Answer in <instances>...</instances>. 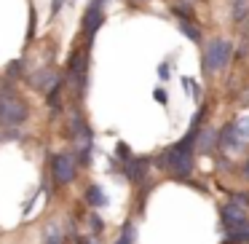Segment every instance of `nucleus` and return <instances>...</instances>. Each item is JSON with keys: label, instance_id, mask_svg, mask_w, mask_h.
<instances>
[{"label": "nucleus", "instance_id": "1", "mask_svg": "<svg viewBox=\"0 0 249 244\" xmlns=\"http://www.w3.org/2000/svg\"><path fill=\"white\" fill-rule=\"evenodd\" d=\"M196 134H198V121L193 124V129L188 131V137L182 142H177V145H172L166 150V164L177 177H188L193 172V140H196Z\"/></svg>", "mask_w": 249, "mask_h": 244}, {"label": "nucleus", "instance_id": "2", "mask_svg": "<svg viewBox=\"0 0 249 244\" xmlns=\"http://www.w3.org/2000/svg\"><path fill=\"white\" fill-rule=\"evenodd\" d=\"M231 51H233V46L228 43V40H220V38L212 40L204 51V70L209 73V75L225 70L228 62H231Z\"/></svg>", "mask_w": 249, "mask_h": 244}, {"label": "nucleus", "instance_id": "3", "mask_svg": "<svg viewBox=\"0 0 249 244\" xmlns=\"http://www.w3.org/2000/svg\"><path fill=\"white\" fill-rule=\"evenodd\" d=\"M27 118V105L17 97H3L0 99V124L3 126H19Z\"/></svg>", "mask_w": 249, "mask_h": 244}, {"label": "nucleus", "instance_id": "4", "mask_svg": "<svg viewBox=\"0 0 249 244\" xmlns=\"http://www.w3.org/2000/svg\"><path fill=\"white\" fill-rule=\"evenodd\" d=\"M51 172H54V180L59 185H67L75 180V158L70 153H56L54 161H51Z\"/></svg>", "mask_w": 249, "mask_h": 244}, {"label": "nucleus", "instance_id": "5", "mask_svg": "<svg viewBox=\"0 0 249 244\" xmlns=\"http://www.w3.org/2000/svg\"><path fill=\"white\" fill-rule=\"evenodd\" d=\"M220 215H222V225H225V231H233V228H241V225H247V223H249L247 209H244L238 201H233V204H225Z\"/></svg>", "mask_w": 249, "mask_h": 244}, {"label": "nucleus", "instance_id": "6", "mask_svg": "<svg viewBox=\"0 0 249 244\" xmlns=\"http://www.w3.org/2000/svg\"><path fill=\"white\" fill-rule=\"evenodd\" d=\"M102 3L105 0H94L91 6H89L86 17H83V33L89 35V38H94V33L99 30V24L105 22V14H102Z\"/></svg>", "mask_w": 249, "mask_h": 244}, {"label": "nucleus", "instance_id": "7", "mask_svg": "<svg viewBox=\"0 0 249 244\" xmlns=\"http://www.w3.org/2000/svg\"><path fill=\"white\" fill-rule=\"evenodd\" d=\"M228 244H249V223L241 225V228L228 231Z\"/></svg>", "mask_w": 249, "mask_h": 244}, {"label": "nucleus", "instance_id": "8", "mask_svg": "<svg viewBox=\"0 0 249 244\" xmlns=\"http://www.w3.org/2000/svg\"><path fill=\"white\" fill-rule=\"evenodd\" d=\"M177 27L182 30V33L188 35L190 40H196V43L201 40V30H198V27H193V19H179V22H177Z\"/></svg>", "mask_w": 249, "mask_h": 244}, {"label": "nucleus", "instance_id": "9", "mask_svg": "<svg viewBox=\"0 0 249 244\" xmlns=\"http://www.w3.org/2000/svg\"><path fill=\"white\" fill-rule=\"evenodd\" d=\"M86 199H89V204H94V206H105V204H107L105 190L99 188V185H91V188L86 190Z\"/></svg>", "mask_w": 249, "mask_h": 244}, {"label": "nucleus", "instance_id": "10", "mask_svg": "<svg viewBox=\"0 0 249 244\" xmlns=\"http://www.w3.org/2000/svg\"><path fill=\"white\" fill-rule=\"evenodd\" d=\"M249 17V0H233V19L241 22Z\"/></svg>", "mask_w": 249, "mask_h": 244}, {"label": "nucleus", "instance_id": "11", "mask_svg": "<svg viewBox=\"0 0 249 244\" xmlns=\"http://www.w3.org/2000/svg\"><path fill=\"white\" fill-rule=\"evenodd\" d=\"M233 129H236V137L238 140H249V118H241V121H236L233 124Z\"/></svg>", "mask_w": 249, "mask_h": 244}, {"label": "nucleus", "instance_id": "12", "mask_svg": "<svg viewBox=\"0 0 249 244\" xmlns=\"http://www.w3.org/2000/svg\"><path fill=\"white\" fill-rule=\"evenodd\" d=\"M115 244H134V225H131V223H126L124 233L118 236V242H115Z\"/></svg>", "mask_w": 249, "mask_h": 244}, {"label": "nucleus", "instance_id": "13", "mask_svg": "<svg viewBox=\"0 0 249 244\" xmlns=\"http://www.w3.org/2000/svg\"><path fill=\"white\" fill-rule=\"evenodd\" d=\"M142 172H145V161H129V177L131 180H140Z\"/></svg>", "mask_w": 249, "mask_h": 244}, {"label": "nucleus", "instance_id": "14", "mask_svg": "<svg viewBox=\"0 0 249 244\" xmlns=\"http://www.w3.org/2000/svg\"><path fill=\"white\" fill-rule=\"evenodd\" d=\"M62 6H65V0H54V14H56V11H59V8H62Z\"/></svg>", "mask_w": 249, "mask_h": 244}, {"label": "nucleus", "instance_id": "15", "mask_svg": "<svg viewBox=\"0 0 249 244\" xmlns=\"http://www.w3.org/2000/svg\"><path fill=\"white\" fill-rule=\"evenodd\" d=\"M244 174H247V177H249V161L244 164Z\"/></svg>", "mask_w": 249, "mask_h": 244}, {"label": "nucleus", "instance_id": "16", "mask_svg": "<svg viewBox=\"0 0 249 244\" xmlns=\"http://www.w3.org/2000/svg\"><path fill=\"white\" fill-rule=\"evenodd\" d=\"M49 244H56V242H49Z\"/></svg>", "mask_w": 249, "mask_h": 244}, {"label": "nucleus", "instance_id": "17", "mask_svg": "<svg viewBox=\"0 0 249 244\" xmlns=\"http://www.w3.org/2000/svg\"><path fill=\"white\" fill-rule=\"evenodd\" d=\"M137 3H140V0H137Z\"/></svg>", "mask_w": 249, "mask_h": 244}]
</instances>
